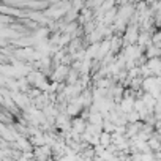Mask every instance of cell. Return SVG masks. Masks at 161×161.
Masks as SVG:
<instances>
[{
    "label": "cell",
    "mask_w": 161,
    "mask_h": 161,
    "mask_svg": "<svg viewBox=\"0 0 161 161\" xmlns=\"http://www.w3.org/2000/svg\"><path fill=\"white\" fill-rule=\"evenodd\" d=\"M108 49H109V43H108V41H104L103 44L100 46V49H98V54H96V57H98V58L104 57V54L108 52Z\"/></svg>",
    "instance_id": "cell-1"
},
{
    "label": "cell",
    "mask_w": 161,
    "mask_h": 161,
    "mask_svg": "<svg viewBox=\"0 0 161 161\" xmlns=\"http://www.w3.org/2000/svg\"><path fill=\"white\" fill-rule=\"evenodd\" d=\"M150 70H152L153 73L160 74V73H161V62H158V60H152V62H150Z\"/></svg>",
    "instance_id": "cell-2"
}]
</instances>
